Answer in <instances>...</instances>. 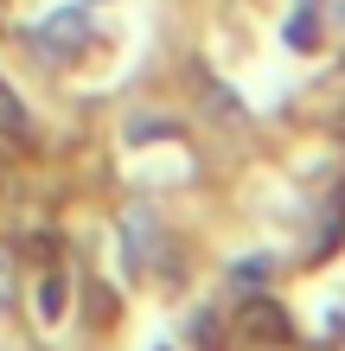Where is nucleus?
Returning <instances> with one entry per match:
<instances>
[{
    "label": "nucleus",
    "instance_id": "obj_4",
    "mask_svg": "<svg viewBox=\"0 0 345 351\" xmlns=\"http://www.w3.org/2000/svg\"><path fill=\"white\" fill-rule=\"evenodd\" d=\"M313 38H320V19H313V13H294V19H288V45H294V51H307Z\"/></svg>",
    "mask_w": 345,
    "mask_h": 351
},
{
    "label": "nucleus",
    "instance_id": "obj_5",
    "mask_svg": "<svg viewBox=\"0 0 345 351\" xmlns=\"http://www.w3.org/2000/svg\"><path fill=\"white\" fill-rule=\"evenodd\" d=\"M128 237H134V262L147 268V211H134V217H128Z\"/></svg>",
    "mask_w": 345,
    "mask_h": 351
},
{
    "label": "nucleus",
    "instance_id": "obj_3",
    "mask_svg": "<svg viewBox=\"0 0 345 351\" xmlns=\"http://www.w3.org/2000/svg\"><path fill=\"white\" fill-rule=\"evenodd\" d=\"M0 128H7V134H26V109H19V96L7 84H0Z\"/></svg>",
    "mask_w": 345,
    "mask_h": 351
},
{
    "label": "nucleus",
    "instance_id": "obj_6",
    "mask_svg": "<svg viewBox=\"0 0 345 351\" xmlns=\"http://www.w3.org/2000/svg\"><path fill=\"white\" fill-rule=\"evenodd\" d=\"M333 26H339V32H345V0H333Z\"/></svg>",
    "mask_w": 345,
    "mask_h": 351
},
{
    "label": "nucleus",
    "instance_id": "obj_2",
    "mask_svg": "<svg viewBox=\"0 0 345 351\" xmlns=\"http://www.w3.org/2000/svg\"><path fill=\"white\" fill-rule=\"evenodd\" d=\"M38 313H45V319H58V313H64V281H58V275H45V281H38Z\"/></svg>",
    "mask_w": 345,
    "mask_h": 351
},
{
    "label": "nucleus",
    "instance_id": "obj_1",
    "mask_svg": "<svg viewBox=\"0 0 345 351\" xmlns=\"http://www.w3.org/2000/svg\"><path fill=\"white\" fill-rule=\"evenodd\" d=\"M84 45H90V19L77 7H64V13H51V19L32 26V51L45 58V64H64V58H77Z\"/></svg>",
    "mask_w": 345,
    "mask_h": 351
}]
</instances>
